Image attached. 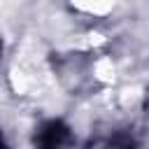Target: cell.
Listing matches in <instances>:
<instances>
[{"mask_svg":"<svg viewBox=\"0 0 149 149\" xmlns=\"http://www.w3.org/2000/svg\"><path fill=\"white\" fill-rule=\"evenodd\" d=\"M70 137V130L61 121H49L37 133V147L40 149H61Z\"/></svg>","mask_w":149,"mask_h":149,"instance_id":"1","label":"cell"},{"mask_svg":"<svg viewBox=\"0 0 149 149\" xmlns=\"http://www.w3.org/2000/svg\"><path fill=\"white\" fill-rule=\"evenodd\" d=\"M107 149H135V140L130 135H126V133H119V135H114L109 140Z\"/></svg>","mask_w":149,"mask_h":149,"instance_id":"2","label":"cell"}]
</instances>
